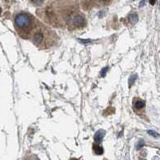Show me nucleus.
Returning <instances> with one entry per match:
<instances>
[{
  "label": "nucleus",
  "mask_w": 160,
  "mask_h": 160,
  "mask_svg": "<svg viewBox=\"0 0 160 160\" xmlns=\"http://www.w3.org/2000/svg\"><path fill=\"white\" fill-rule=\"evenodd\" d=\"M150 5H155V3H156V0H149Z\"/></svg>",
  "instance_id": "obj_13"
},
{
  "label": "nucleus",
  "mask_w": 160,
  "mask_h": 160,
  "mask_svg": "<svg viewBox=\"0 0 160 160\" xmlns=\"http://www.w3.org/2000/svg\"><path fill=\"white\" fill-rule=\"evenodd\" d=\"M94 150L95 154L98 155H101L103 154V148L100 147V146H94Z\"/></svg>",
  "instance_id": "obj_7"
},
{
  "label": "nucleus",
  "mask_w": 160,
  "mask_h": 160,
  "mask_svg": "<svg viewBox=\"0 0 160 160\" xmlns=\"http://www.w3.org/2000/svg\"><path fill=\"white\" fill-rule=\"evenodd\" d=\"M145 107V102L141 99H138L134 102V108L135 110H142Z\"/></svg>",
  "instance_id": "obj_5"
},
{
  "label": "nucleus",
  "mask_w": 160,
  "mask_h": 160,
  "mask_svg": "<svg viewBox=\"0 0 160 160\" xmlns=\"http://www.w3.org/2000/svg\"><path fill=\"white\" fill-rule=\"evenodd\" d=\"M145 2H146V1H145V0H143V1H142V2H141V3H140V7H142V6H143L145 4Z\"/></svg>",
  "instance_id": "obj_15"
},
{
  "label": "nucleus",
  "mask_w": 160,
  "mask_h": 160,
  "mask_svg": "<svg viewBox=\"0 0 160 160\" xmlns=\"http://www.w3.org/2000/svg\"><path fill=\"white\" fill-rule=\"evenodd\" d=\"M137 79V74H132L131 76L129 78V80H128V84H129L130 86H131L134 84V83L135 82Z\"/></svg>",
  "instance_id": "obj_8"
},
{
  "label": "nucleus",
  "mask_w": 160,
  "mask_h": 160,
  "mask_svg": "<svg viewBox=\"0 0 160 160\" xmlns=\"http://www.w3.org/2000/svg\"><path fill=\"white\" fill-rule=\"evenodd\" d=\"M79 40L80 41V42H82V43H91V40H90V39H80V38H79Z\"/></svg>",
  "instance_id": "obj_12"
},
{
  "label": "nucleus",
  "mask_w": 160,
  "mask_h": 160,
  "mask_svg": "<svg viewBox=\"0 0 160 160\" xmlns=\"http://www.w3.org/2000/svg\"><path fill=\"white\" fill-rule=\"evenodd\" d=\"M107 71H108V67H105V68L102 69L101 71V76L104 77L106 75V73H107Z\"/></svg>",
  "instance_id": "obj_11"
},
{
  "label": "nucleus",
  "mask_w": 160,
  "mask_h": 160,
  "mask_svg": "<svg viewBox=\"0 0 160 160\" xmlns=\"http://www.w3.org/2000/svg\"><path fill=\"white\" fill-rule=\"evenodd\" d=\"M15 23L18 30L21 31H27L32 23V18L28 14L26 13H19L15 16Z\"/></svg>",
  "instance_id": "obj_1"
},
{
  "label": "nucleus",
  "mask_w": 160,
  "mask_h": 160,
  "mask_svg": "<svg viewBox=\"0 0 160 160\" xmlns=\"http://www.w3.org/2000/svg\"><path fill=\"white\" fill-rule=\"evenodd\" d=\"M68 22L71 25L76 27H83L85 24V18L81 15H71L69 17Z\"/></svg>",
  "instance_id": "obj_2"
},
{
  "label": "nucleus",
  "mask_w": 160,
  "mask_h": 160,
  "mask_svg": "<svg viewBox=\"0 0 160 160\" xmlns=\"http://www.w3.org/2000/svg\"><path fill=\"white\" fill-rule=\"evenodd\" d=\"M32 39H33L34 43L35 45H37L38 46H40L44 43V35L42 32H36V33L34 34Z\"/></svg>",
  "instance_id": "obj_3"
},
{
  "label": "nucleus",
  "mask_w": 160,
  "mask_h": 160,
  "mask_svg": "<svg viewBox=\"0 0 160 160\" xmlns=\"http://www.w3.org/2000/svg\"><path fill=\"white\" fill-rule=\"evenodd\" d=\"M1 11H2V10H1V8H0V14H1Z\"/></svg>",
  "instance_id": "obj_17"
},
{
  "label": "nucleus",
  "mask_w": 160,
  "mask_h": 160,
  "mask_svg": "<svg viewBox=\"0 0 160 160\" xmlns=\"http://www.w3.org/2000/svg\"><path fill=\"white\" fill-rule=\"evenodd\" d=\"M128 19H129V22L131 24H135L139 21V17H138V15L136 13H132V14L129 15Z\"/></svg>",
  "instance_id": "obj_6"
},
{
  "label": "nucleus",
  "mask_w": 160,
  "mask_h": 160,
  "mask_svg": "<svg viewBox=\"0 0 160 160\" xmlns=\"http://www.w3.org/2000/svg\"><path fill=\"white\" fill-rule=\"evenodd\" d=\"M31 2L36 6H40L43 3V0H31Z\"/></svg>",
  "instance_id": "obj_10"
},
{
  "label": "nucleus",
  "mask_w": 160,
  "mask_h": 160,
  "mask_svg": "<svg viewBox=\"0 0 160 160\" xmlns=\"http://www.w3.org/2000/svg\"><path fill=\"white\" fill-rule=\"evenodd\" d=\"M99 1H101V2H108L109 0H99Z\"/></svg>",
  "instance_id": "obj_16"
},
{
  "label": "nucleus",
  "mask_w": 160,
  "mask_h": 160,
  "mask_svg": "<svg viewBox=\"0 0 160 160\" xmlns=\"http://www.w3.org/2000/svg\"><path fill=\"white\" fill-rule=\"evenodd\" d=\"M105 134H106V132H105V131H103V130H99V131H98L95 133V135H94V140H95V142H96L97 143H100V142L102 141V139H103Z\"/></svg>",
  "instance_id": "obj_4"
},
{
  "label": "nucleus",
  "mask_w": 160,
  "mask_h": 160,
  "mask_svg": "<svg viewBox=\"0 0 160 160\" xmlns=\"http://www.w3.org/2000/svg\"><path fill=\"white\" fill-rule=\"evenodd\" d=\"M147 133L150 135L153 136V137H159V134L156 132V131H151V130H150V131H147Z\"/></svg>",
  "instance_id": "obj_9"
},
{
  "label": "nucleus",
  "mask_w": 160,
  "mask_h": 160,
  "mask_svg": "<svg viewBox=\"0 0 160 160\" xmlns=\"http://www.w3.org/2000/svg\"><path fill=\"white\" fill-rule=\"evenodd\" d=\"M141 142H142V141H140L139 144L138 145V147H137L138 149H139V148L141 147H142V146H143V142H142V143H141Z\"/></svg>",
  "instance_id": "obj_14"
}]
</instances>
